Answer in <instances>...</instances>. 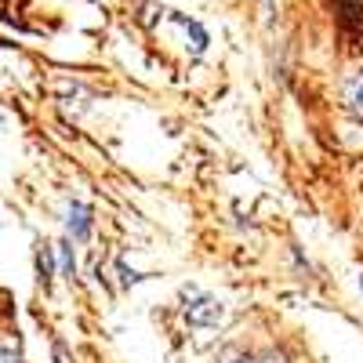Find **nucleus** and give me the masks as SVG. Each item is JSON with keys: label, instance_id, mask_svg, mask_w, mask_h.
<instances>
[{"label": "nucleus", "instance_id": "obj_5", "mask_svg": "<svg viewBox=\"0 0 363 363\" xmlns=\"http://www.w3.org/2000/svg\"><path fill=\"white\" fill-rule=\"evenodd\" d=\"M0 363H26L18 352H11V349H0Z\"/></svg>", "mask_w": 363, "mask_h": 363}, {"label": "nucleus", "instance_id": "obj_7", "mask_svg": "<svg viewBox=\"0 0 363 363\" xmlns=\"http://www.w3.org/2000/svg\"><path fill=\"white\" fill-rule=\"evenodd\" d=\"M349 4H363V0H349Z\"/></svg>", "mask_w": 363, "mask_h": 363}, {"label": "nucleus", "instance_id": "obj_2", "mask_svg": "<svg viewBox=\"0 0 363 363\" xmlns=\"http://www.w3.org/2000/svg\"><path fill=\"white\" fill-rule=\"evenodd\" d=\"M66 215H69L66 225H69L73 240H87V233H91V211H87V203H69Z\"/></svg>", "mask_w": 363, "mask_h": 363}, {"label": "nucleus", "instance_id": "obj_1", "mask_svg": "<svg viewBox=\"0 0 363 363\" xmlns=\"http://www.w3.org/2000/svg\"><path fill=\"white\" fill-rule=\"evenodd\" d=\"M196 298V306H186V316H189V323H218L222 320V306L215 298H207V294H193Z\"/></svg>", "mask_w": 363, "mask_h": 363}, {"label": "nucleus", "instance_id": "obj_4", "mask_svg": "<svg viewBox=\"0 0 363 363\" xmlns=\"http://www.w3.org/2000/svg\"><path fill=\"white\" fill-rule=\"evenodd\" d=\"M58 258H62V277H73V269H77L73 247H69V244H58Z\"/></svg>", "mask_w": 363, "mask_h": 363}, {"label": "nucleus", "instance_id": "obj_3", "mask_svg": "<svg viewBox=\"0 0 363 363\" xmlns=\"http://www.w3.org/2000/svg\"><path fill=\"white\" fill-rule=\"evenodd\" d=\"M342 99H345V106H349L356 116H363V77H352V80L345 84Z\"/></svg>", "mask_w": 363, "mask_h": 363}, {"label": "nucleus", "instance_id": "obj_8", "mask_svg": "<svg viewBox=\"0 0 363 363\" xmlns=\"http://www.w3.org/2000/svg\"><path fill=\"white\" fill-rule=\"evenodd\" d=\"M359 291H363V277H359Z\"/></svg>", "mask_w": 363, "mask_h": 363}, {"label": "nucleus", "instance_id": "obj_6", "mask_svg": "<svg viewBox=\"0 0 363 363\" xmlns=\"http://www.w3.org/2000/svg\"><path fill=\"white\" fill-rule=\"evenodd\" d=\"M233 363H251V359H233Z\"/></svg>", "mask_w": 363, "mask_h": 363}]
</instances>
